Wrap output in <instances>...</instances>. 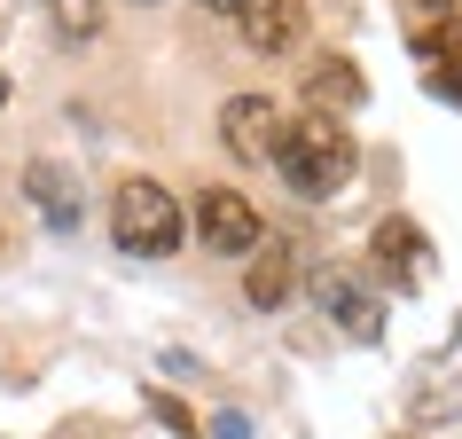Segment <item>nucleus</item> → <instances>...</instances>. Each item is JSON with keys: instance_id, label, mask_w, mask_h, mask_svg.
Returning a JSON list of instances; mask_svg holds the SVG:
<instances>
[{"instance_id": "f257e3e1", "label": "nucleus", "mask_w": 462, "mask_h": 439, "mask_svg": "<svg viewBox=\"0 0 462 439\" xmlns=\"http://www.w3.org/2000/svg\"><path fill=\"white\" fill-rule=\"evenodd\" d=\"M274 173H282V189L298 204H321V196H337L353 173H361V149L345 134L337 118H321V110H298L282 126V142H274Z\"/></svg>"}, {"instance_id": "f03ea898", "label": "nucleus", "mask_w": 462, "mask_h": 439, "mask_svg": "<svg viewBox=\"0 0 462 439\" xmlns=\"http://www.w3.org/2000/svg\"><path fill=\"white\" fill-rule=\"evenodd\" d=\"M180 236H189V212H180V196L165 189V181H118L110 189V244L125 251V259H172L180 251Z\"/></svg>"}, {"instance_id": "7ed1b4c3", "label": "nucleus", "mask_w": 462, "mask_h": 439, "mask_svg": "<svg viewBox=\"0 0 462 439\" xmlns=\"http://www.w3.org/2000/svg\"><path fill=\"white\" fill-rule=\"evenodd\" d=\"M189 228H196V244L219 251V259H251L267 244V220H259V204L244 189H204L189 204Z\"/></svg>"}, {"instance_id": "20e7f679", "label": "nucleus", "mask_w": 462, "mask_h": 439, "mask_svg": "<svg viewBox=\"0 0 462 439\" xmlns=\"http://www.w3.org/2000/svg\"><path fill=\"white\" fill-rule=\"evenodd\" d=\"M282 110H274V95H227V110H219V142H227V157H244V165H274V142H282Z\"/></svg>"}, {"instance_id": "39448f33", "label": "nucleus", "mask_w": 462, "mask_h": 439, "mask_svg": "<svg viewBox=\"0 0 462 439\" xmlns=\"http://www.w3.org/2000/svg\"><path fill=\"white\" fill-rule=\"evenodd\" d=\"M314 306L337 322L353 345H376V338H384V298L368 291V283H353V275H337V267L314 283Z\"/></svg>"}, {"instance_id": "423d86ee", "label": "nucleus", "mask_w": 462, "mask_h": 439, "mask_svg": "<svg viewBox=\"0 0 462 439\" xmlns=\"http://www.w3.org/2000/svg\"><path fill=\"white\" fill-rule=\"evenodd\" d=\"M368 259H376V267H384L400 291H423V283H431V267H439V259H431V236H423L415 220H376Z\"/></svg>"}, {"instance_id": "0eeeda50", "label": "nucleus", "mask_w": 462, "mask_h": 439, "mask_svg": "<svg viewBox=\"0 0 462 439\" xmlns=\"http://www.w3.org/2000/svg\"><path fill=\"white\" fill-rule=\"evenodd\" d=\"M361 102H368V79H361L353 55H314V63H306V110H321V118L345 126V110H361Z\"/></svg>"}, {"instance_id": "6e6552de", "label": "nucleus", "mask_w": 462, "mask_h": 439, "mask_svg": "<svg viewBox=\"0 0 462 439\" xmlns=\"http://www.w3.org/2000/svg\"><path fill=\"white\" fill-rule=\"evenodd\" d=\"M24 196L40 204V220H48V228H79V220H87L79 173H71V165H55V157H32V165H24Z\"/></svg>"}, {"instance_id": "1a4fd4ad", "label": "nucleus", "mask_w": 462, "mask_h": 439, "mask_svg": "<svg viewBox=\"0 0 462 439\" xmlns=\"http://www.w3.org/2000/svg\"><path fill=\"white\" fill-rule=\"evenodd\" d=\"M236 24H244V48L251 55H291L298 32H306V0H251Z\"/></svg>"}, {"instance_id": "9d476101", "label": "nucleus", "mask_w": 462, "mask_h": 439, "mask_svg": "<svg viewBox=\"0 0 462 439\" xmlns=\"http://www.w3.org/2000/svg\"><path fill=\"white\" fill-rule=\"evenodd\" d=\"M415 63H423V79H431L439 102H462V24L415 32Z\"/></svg>"}, {"instance_id": "9b49d317", "label": "nucleus", "mask_w": 462, "mask_h": 439, "mask_svg": "<svg viewBox=\"0 0 462 439\" xmlns=\"http://www.w3.org/2000/svg\"><path fill=\"white\" fill-rule=\"evenodd\" d=\"M291 283H298V259H291V244H259L244 259V298L251 306H291Z\"/></svg>"}, {"instance_id": "f8f14e48", "label": "nucleus", "mask_w": 462, "mask_h": 439, "mask_svg": "<svg viewBox=\"0 0 462 439\" xmlns=\"http://www.w3.org/2000/svg\"><path fill=\"white\" fill-rule=\"evenodd\" d=\"M48 8V24L71 40V48H87V40H102V0H40Z\"/></svg>"}, {"instance_id": "ddd939ff", "label": "nucleus", "mask_w": 462, "mask_h": 439, "mask_svg": "<svg viewBox=\"0 0 462 439\" xmlns=\"http://www.w3.org/2000/svg\"><path fill=\"white\" fill-rule=\"evenodd\" d=\"M157 424H165V432H180V439H196V416L180 408V400H157Z\"/></svg>"}, {"instance_id": "4468645a", "label": "nucleus", "mask_w": 462, "mask_h": 439, "mask_svg": "<svg viewBox=\"0 0 462 439\" xmlns=\"http://www.w3.org/2000/svg\"><path fill=\"white\" fill-rule=\"evenodd\" d=\"M196 8H212V16H244L251 0H196Z\"/></svg>"}, {"instance_id": "2eb2a0df", "label": "nucleus", "mask_w": 462, "mask_h": 439, "mask_svg": "<svg viewBox=\"0 0 462 439\" xmlns=\"http://www.w3.org/2000/svg\"><path fill=\"white\" fill-rule=\"evenodd\" d=\"M212 439H244V424H236V416H219V432Z\"/></svg>"}, {"instance_id": "dca6fc26", "label": "nucleus", "mask_w": 462, "mask_h": 439, "mask_svg": "<svg viewBox=\"0 0 462 439\" xmlns=\"http://www.w3.org/2000/svg\"><path fill=\"white\" fill-rule=\"evenodd\" d=\"M423 8H462V0H423Z\"/></svg>"}, {"instance_id": "f3484780", "label": "nucleus", "mask_w": 462, "mask_h": 439, "mask_svg": "<svg viewBox=\"0 0 462 439\" xmlns=\"http://www.w3.org/2000/svg\"><path fill=\"white\" fill-rule=\"evenodd\" d=\"M0 110H8V71H0Z\"/></svg>"}, {"instance_id": "a211bd4d", "label": "nucleus", "mask_w": 462, "mask_h": 439, "mask_svg": "<svg viewBox=\"0 0 462 439\" xmlns=\"http://www.w3.org/2000/svg\"><path fill=\"white\" fill-rule=\"evenodd\" d=\"M400 439H408V432H400Z\"/></svg>"}]
</instances>
